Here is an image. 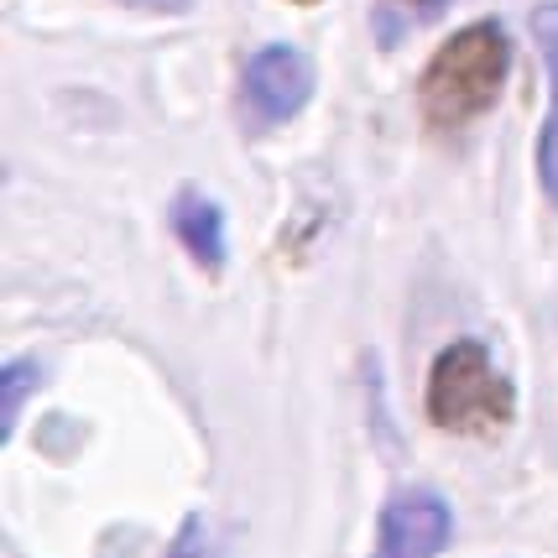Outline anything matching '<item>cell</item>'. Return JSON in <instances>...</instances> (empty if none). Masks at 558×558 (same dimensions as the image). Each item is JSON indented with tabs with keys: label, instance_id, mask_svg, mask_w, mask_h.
Returning a JSON list of instances; mask_svg holds the SVG:
<instances>
[{
	"label": "cell",
	"instance_id": "obj_3",
	"mask_svg": "<svg viewBox=\"0 0 558 558\" xmlns=\"http://www.w3.org/2000/svg\"><path fill=\"white\" fill-rule=\"evenodd\" d=\"M314 99V58L288 43H267L245 58L241 73V116L256 131L292 121Z\"/></svg>",
	"mask_w": 558,
	"mask_h": 558
},
{
	"label": "cell",
	"instance_id": "obj_5",
	"mask_svg": "<svg viewBox=\"0 0 558 558\" xmlns=\"http://www.w3.org/2000/svg\"><path fill=\"white\" fill-rule=\"evenodd\" d=\"M533 43L543 69H548V121H543V136H537V183L558 209V0L533 11Z\"/></svg>",
	"mask_w": 558,
	"mask_h": 558
},
{
	"label": "cell",
	"instance_id": "obj_11",
	"mask_svg": "<svg viewBox=\"0 0 558 558\" xmlns=\"http://www.w3.org/2000/svg\"><path fill=\"white\" fill-rule=\"evenodd\" d=\"M292 5H318V0H292Z\"/></svg>",
	"mask_w": 558,
	"mask_h": 558
},
{
	"label": "cell",
	"instance_id": "obj_6",
	"mask_svg": "<svg viewBox=\"0 0 558 558\" xmlns=\"http://www.w3.org/2000/svg\"><path fill=\"white\" fill-rule=\"evenodd\" d=\"M172 235L183 241V251L198 267H225V215H219V204L209 194H198V189L172 194Z\"/></svg>",
	"mask_w": 558,
	"mask_h": 558
},
{
	"label": "cell",
	"instance_id": "obj_10",
	"mask_svg": "<svg viewBox=\"0 0 558 558\" xmlns=\"http://www.w3.org/2000/svg\"><path fill=\"white\" fill-rule=\"evenodd\" d=\"M408 5H417V11H438L444 0H408Z\"/></svg>",
	"mask_w": 558,
	"mask_h": 558
},
{
	"label": "cell",
	"instance_id": "obj_4",
	"mask_svg": "<svg viewBox=\"0 0 558 558\" xmlns=\"http://www.w3.org/2000/svg\"><path fill=\"white\" fill-rule=\"evenodd\" d=\"M454 537V517L449 501L428 486L397 490L381 507V527H376V548L371 558H438Z\"/></svg>",
	"mask_w": 558,
	"mask_h": 558
},
{
	"label": "cell",
	"instance_id": "obj_9",
	"mask_svg": "<svg viewBox=\"0 0 558 558\" xmlns=\"http://www.w3.org/2000/svg\"><path fill=\"white\" fill-rule=\"evenodd\" d=\"M121 5H131V11H151V16H183L194 0H121Z\"/></svg>",
	"mask_w": 558,
	"mask_h": 558
},
{
	"label": "cell",
	"instance_id": "obj_8",
	"mask_svg": "<svg viewBox=\"0 0 558 558\" xmlns=\"http://www.w3.org/2000/svg\"><path fill=\"white\" fill-rule=\"evenodd\" d=\"M204 548H209V527H204V517H183V527L172 533L168 554L162 558H204Z\"/></svg>",
	"mask_w": 558,
	"mask_h": 558
},
{
	"label": "cell",
	"instance_id": "obj_1",
	"mask_svg": "<svg viewBox=\"0 0 558 558\" xmlns=\"http://www.w3.org/2000/svg\"><path fill=\"white\" fill-rule=\"evenodd\" d=\"M511 73V37L501 22H470L438 43L417 78V110L434 131H464L501 99Z\"/></svg>",
	"mask_w": 558,
	"mask_h": 558
},
{
	"label": "cell",
	"instance_id": "obj_7",
	"mask_svg": "<svg viewBox=\"0 0 558 558\" xmlns=\"http://www.w3.org/2000/svg\"><path fill=\"white\" fill-rule=\"evenodd\" d=\"M43 381V371H37V361H5V371H0V428H5V438L16 434V423H22V402L26 391Z\"/></svg>",
	"mask_w": 558,
	"mask_h": 558
},
{
	"label": "cell",
	"instance_id": "obj_2",
	"mask_svg": "<svg viewBox=\"0 0 558 558\" xmlns=\"http://www.w3.org/2000/svg\"><path fill=\"white\" fill-rule=\"evenodd\" d=\"M423 402L434 428L460 438H490L517 417V391L481 340H454L438 350Z\"/></svg>",
	"mask_w": 558,
	"mask_h": 558
}]
</instances>
